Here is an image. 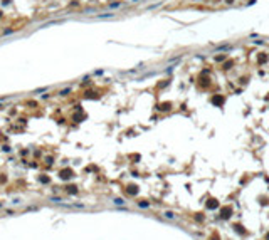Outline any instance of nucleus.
I'll return each instance as SVG.
<instances>
[{
    "mask_svg": "<svg viewBox=\"0 0 269 240\" xmlns=\"http://www.w3.org/2000/svg\"><path fill=\"white\" fill-rule=\"evenodd\" d=\"M67 92H71V87H67V89H64V91L61 92V96H66V94H67Z\"/></svg>",
    "mask_w": 269,
    "mask_h": 240,
    "instance_id": "20e7f679",
    "label": "nucleus"
},
{
    "mask_svg": "<svg viewBox=\"0 0 269 240\" xmlns=\"http://www.w3.org/2000/svg\"><path fill=\"white\" fill-rule=\"evenodd\" d=\"M4 107H5V106H2V104H0V109H4Z\"/></svg>",
    "mask_w": 269,
    "mask_h": 240,
    "instance_id": "423d86ee",
    "label": "nucleus"
},
{
    "mask_svg": "<svg viewBox=\"0 0 269 240\" xmlns=\"http://www.w3.org/2000/svg\"><path fill=\"white\" fill-rule=\"evenodd\" d=\"M10 203H12L14 207H15V205H22V198H12Z\"/></svg>",
    "mask_w": 269,
    "mask_h": 240,
    "instance_id": "f03ea898",
    "label": "nucleus"
},
{
    "mask_svg": "<svg viewBox=\"0 0 269 240\" xmlns=\"http://www.w3.org/2000/svg\"><path fill=\"white\" fill-rule=\"evenodd\" d=\"M0 208H4V201L2 200H0Z\"/></svg>",
    "mask_w": 269,
    "mask_h": 240,
    "instance_id": "39448f33",
    "label": "nucleus"
},
{
    "mask_svg": "<svg viewBox=\"0 0 269 240\" xmlns=\"http://www.w3.org/2000/svg\"><path fill=\"white\" fill-rule=\"evenodd\" d=\"M113 203H114V205H125V200L123 198H113Z\"/></svg>",
    "mask_w": 269,
    "mask_h": 240,
    "instance_id": "f257e3e1",
    "label": "nucleus"
},
{
    "mask_svg": "<svg viewBox=\"0 0 269 240\" xmlns=\"http://www.w3.org/2000/svg\"><path fill=\"white\" fill-rule=\"evenodd\" d=\"M49 200H51V201H52V203H57V205H59V203H61V201H62V198H59V196H51V198H49Z\"/></svg>",
    "mask_w": 269,
    "mask_h": 240,
    "instance_id": "7ed1b4c3",
    "label": "nucleus"
}]
</instances>
